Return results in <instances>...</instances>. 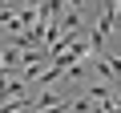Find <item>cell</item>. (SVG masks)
Returning a JSON list of instances; mask_svg holds the SVG:
<instances>
[{
    "label": "cell",
    "mask_w": 121,
    "mask_h": 113,
    "mask_svg": "<svg viewBox=\"0 0 121 113\" xmlns=\"http://www.w3.org/2000/svg\"><path fill=\"white\" fill-rule=\"evenodd\" d=\"M60 101H69L60 89H40V93H32V113H44V109H52Z\"/></svg>",
    "instance_id": "cell-1"
}]
</instances>
